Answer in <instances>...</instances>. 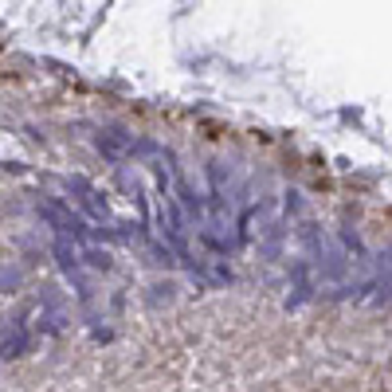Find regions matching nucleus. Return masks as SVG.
I'll list each match as a JSON object with an SVG mask.
<instances>
[{
	"mask_svg": "<svg viewBox=\"0 0 392 392\" xmlns=\"http://www.w3.org/2000/svg\"><path fill=\"white\" fill-rule=\"evenodd\" d=\"M98 149H102L110 161H118V157H126L130 141H126V134H122V130H110V134H98Z\"/></svg>",
	"mask_w": 392,
	"mask_h": 392,
	"instance_id": "f257e3e1",
	"label": "nucleus"
},
{
	"mask_svg": "<svg viewBox=\"0 0 392 392\" xmlns=\"http://www.w3.org/2000/svg\"><path fill=\"white\" fill-rule=\"evenodd\" d=\"M24 349H28V333H24V330H16V333L8 337V342H4V357H20Z\"/></svg>",
	"mask_w": 392,
	"mask_h": 392,
	"instance_id": "f03ea898",
	"label": "nucleus"
},
{
	"mask_svg": "<svg viewBox=\"0 0 392 392\" xmlns=\"http://www.w3.org/2000/svg\"><path fill=\"white\" fill-rule=\"evenodd\" d=\"M55 251H59V263H63V267H75V259H71L67 244H59V247H55Z\"/></svg>",
	"mask_w": 392,
	"mask_h": 392,
	"instance_id": "7ed1b4c3",
	"label": "nucleus"
},
{
	"mask_svg": "<svg viewBox=\"0 0 392 392\" xmlns=\"http://www.w3.org/2000/svg\"><path fill=\"white\" fill-rule=\"evenodd\" d=\"M90 263H94V267H110V255H106V251H102V255L90 251Z\"/></svg>",
	"mask_w": 392,
	"mask_h": 392,
	"instance_id": "20e7f679",
	"label": "nucleus"
}]
</instances>
